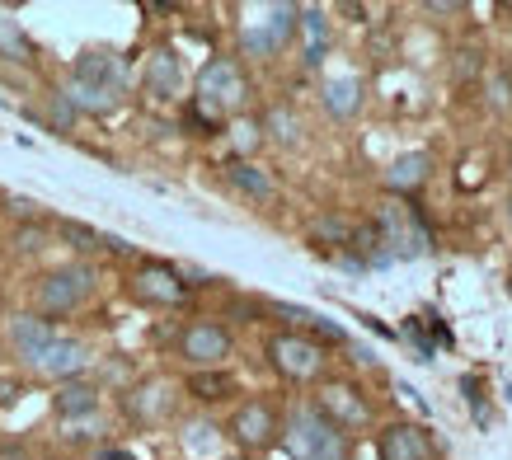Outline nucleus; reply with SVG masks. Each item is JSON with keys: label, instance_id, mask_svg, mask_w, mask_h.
<instances>
[{"label": "nucleus", "instance_id": "nucleus-20", "mask_svg": "<svg viewBox=\"0 0 512 460\" xmlns=\"http://www.w3.org/2000/svg\"><path fill=\"white\" fill-rule=\"evenodd\" d=\"M325 108L334 113V118H357V108H362V80L357 76H339L325 85Z\"/></svg>", "mask_w": 512, "mask_h": 460}, {"label": "nucleus", "instance_id": "nucleus-16", "mask_svg": "<svg viewBox=\"0 0 512 460\" xmlns=\"http://www.w3.org/2000/svg\"><path fill=\"white\" fill-rule=\"evenodd\" d=\"M170 409H174L170 381H146L127 395V414L137 418V423H160V418H170Z\"/></svg>", "mask_w": 512, "mask_h": 460}, {"label": "nucleus", "instance_id": "nucleus-27", "mask_svg": "<svg viewBox=\"0 0 512 460\" xmlns=\"http://www.w3.org/2000/svg\"><path fill=\"white\" fill-rule=\"evenodd\" d=\"M43 240H47V230L38 226V221H29V226H24V230L15 235V245L24 249V254H33V249H43Z\"/></svg>", "mask_w": 512, "mask_h": 460}, {"label": "nucleus", "instance_id": "nucleus-1", "mask_svg": "<svg viewBox=\"0 0 512 460\" xmlns=\"http://www.w3.org/2000/svg\"><path fill=\"white\" fill-rule=\"evenodd\" d=\"M282 446L292 460H348L353 456V437H343L315 404H296L282 418Z\"/></svg>", "mask_w": 512, "mask_h": 460}, {"label": "nucleus", "instance_id": "nucleus-13", "mask_svg": "<svg viewBox=\"0 0 512 460\" xmlns=\"http://www.w3.org/2000/svg\"><path fill=\"white\" fill-rule=\"evenodd\" d=\"M5 338H10V348H15L24 362H33V357L57 338V329H52V320H43V315H15V320L5 324Z\"/></svg>", "mask_w": 512, "mask_h": 460}, {"label": "nucleus", "instance_id": "nucleus-18", "mask_svg": "<svg viewBox=\"0 0 512 460\" xmlns=\"http://www.w3.org/2000/svg\"><path fill=\"white\" fill-rule=\"evenodd\" d=\"M184 390H188L193 399H198V404H226V399H231L235 390H240V385H235L231 371L212 367V371H188Z\"/></svg>", "mask_w": 512, "mask_h": 460}, {"label": "nucleus", "instance_id": "nucleus-15", "mask_svg": "<svg viewBox=\"0 0 512 460\" xmlns=\"http://www.w3.org/2000/svg\"><path fill=\"white\" fill-rule=\"evenodd\" d=\"M71 80L80 85H104V90H127V71L123 57H109V52H85L71 71Z\"/></svg>", "mask_w": 512, "mask_h": 460}, {"label": "nucleus", "instance_id": "nucleus-29", "mask_svg": "<svg viewBox=\"0 0 512 460\" xmlns=\"http://www.w3.org/2000/svg\"><path fill=\"white\" fill-rule=\"evenodd\" d=\"M19 395H24V381L19 376H0V409H10Z\"/></svg>", "mask_w": 512, "mask_h": 460}, {"label": "nucleus", "instance_id": "nucleus-25", "mask_svg": "<svg viewBox=\"0 0 512 460\" xmlns=\"http://www.w3.org/2000/svg\"><path fill=\"white\" fill-rule=\"evenodd\" d=\"M259 127H264V132L278 141V146H296V141H301V123L292 118V108H273V113H268Z\"/></svg>", "mask_w": 512, "mask_h": 460}, {"label": "nucleus", "instance_id": "nucleus-33", "mask_svg": "<svg viewBox=\"0 0 512 460\" xmlns=\"http://www.w3.org/2000/svg\"><path fill=\"white\" fill-rule=\"evenodd\" d=\"M508 226H512V202H508Z\"/></svg>", "mask_w": 512, "mask_h": 460}, {"label": "nucleus", "instance_id": "nucleus-22", "mask_svg": "<svg viewBox=\"0 0 512 460\" xmlns=\"http://www.w3.org/2000/svg\"><path fill=\"white\" fill-rule=\"evenodd\" d=\"M296 29H306V66H320L325 62V47H329V24H325V15L320 10H301V24Z\"/></svg>", "mask_w": 512, "mask_h": 460}, {"label": "nucleus", "instance_id": "nucleus-24", "mask_svg": "<svg viewBox=\"0 0 512 460\" xmlns=\"http://www.w3.org/2000/svg\"><path fill=\"white\" fill-rule=\"evenodd\" d=\"M311 240L315 245H353V221H343V216H320L311 226Z\"/></svg>", "mask_w": 512, "mask_h": 460}, {"label": "nucleus", "instance_id": "nucleus-8", "mask_svg": "<svg viewBox=\"0 0 512 460\" xmlns=\"http://www.w3.org/2000/svg\"><path fill=\"white\" fill-rule=\"evenodd\" d=\"M296 24H301V10H296V5H268L264 24H249V29L240 33V52L254 57V62H268V57H278L282 47L292 43Z\"/></svg>", "mask_w": 512, "mask_h": 460}, {"label": "nucleus", "instance_id": "nucleus-26", "mask_svg": "<svg viewBox=\"0 0 512 460\" xmlns=\"http://www.w3.org/2000/svg\"><path fill=\"white\" fill-rule=\"evenodd\" d=\"M231 132H235V151H240L235 160H245L249 151H259V146H264V127L254 123V118H245V123H235Z\"/></svg>", "mask_w": 512, "mask_h": 460}, {"label": "nucleus", "instance_id": "nucleus-12", "mask_svg": "<svg viewBox=\"0 0 512 460\" xmlns=\"http://www.w3.org/2000/svg\"><path fill=\"white\" fill-rule=\"evenodd\" d=\"M428 169H433V155L428 151H404L386 165L381 184H386V193H395V198H409V193H419V188L428 184Z\"/></svg>", "mask_w": 512, "mask_h": 460}, {"label": "nucleus", "instance_id": "nucleus-31", "mask_svg": "<svg viewBox=\"0 0 512 460\" xmlns=\"http://www.w3.org/2000/svg\"><path fill=\"white\" fill-rule=\"evenodd\" d=\"M221 460H254V456H240V451H235V456H221Z\"/></svg>", "mask_w": 512, "mask_h": 460}, {"label": "nucleus", "instance_id": "nucleus-28", "mask_svg": "<svg viewBox=\"0 0 512 460\" xmlns=\"http://www.w3.org/2000/svg\"><path fill=\"white\" fill-rule=\"evenodd\" d=\"M52 123L62 127V132H66L71 123H76V108L66 104V94H52Z\"/></svg>", "mask_w": 512, "mask_h": 460}, {"label": "nucleus", "instance_id": "nucleus-19", "mask_svg": "<svg viewBox=\"0 0 512 460\" xmlns=\"http://www.w3.org/2000/svg\"><path fill=\"white\" fill-rule=\"evenodd\" d=\"M52 409L62 418H90L99 409V385L90 381H66L57 395H52Z\"/></svg>", "mask_w": 512, "mask_h": 460}, {"label": "nucleus", "instance_id": "nucleus-6", "mask_svg": "<svg viewBox=\"0 0 512 460\" xmlns=\"http://www.w3.org/2000/svg\"><path fill=\"white\" fill-rule=\"evenodd\" d=\"M231 442L240 446V456H254V451H268V446L282 442V418L268 399H245L231 414Z\"/></svg>", "mask_w": 512, "mask_h": 460}, {"label": "nucleus", "instance_id": "nucleus-2", "mask_svg": "<svg viewBox=\"0 0 512 460\" xmlns=\"http://www.w3.org/2000/svg\"><path fill=\"white\" fill-rule=\"evenodd\" d=\"M193 108H198L202 118H212V123H226L235 118L249 99V80L240 71L235 57H212V62L198 71V85H193Z\"/></svg>", "mask_w": 512, "mask_h": 460}, {"label": "nucleus", "instance_id": "nucleus-14", "mask_svg": "<svg viewBox=\"0 0 512 460\" xmlns=\"http://www.w3.org/2000/svg\"><path fill=\"white\" fill-rule=\"evenodd\" d=\"M146 94L151 99H174L179 85H184V71H179V57H174L170 47H156L151 57H146V76H141Z\"/></svg>", "mask_w": 512, "mask_h": 460}, {"label": "nucleus", "instance_id": "nucleus-3", "mask_svg": "<svg viewBox=\"0 0 512 460\" xmlns=\"http://www.w3.org/2000/svg\"><path fill=\"white\" fill-rule=\"evenodd\" d=\"M311 404L343 432V437L367 432L376 423V409H372V399H367V390H362L357 381H348V376H329V381H320V390H315Z\"/></svg>", "mask_w": 512, "mask_h": 460}, {"label": "nucleus", "instance_id": "nucleus-4", "mask_svg": "<svg viewBox=\"0 0 512 460\" xmlns=\"http://www.w3.org/2000/svg\"><path fill=\"white\" fill-rule=\"evenodd\" d=\"M264 357H268V367L278 371L282 381H296V385L320 381V376H325V362H329L325 348H320L311 334H296V329L268 334Z\"/></svg>", "mask_w": 512, "mask_h": 460}, {"label": "nucleus", "instance_id": "nucleus-21", "mask_svg": "<svg viewBox=\"0 0 512 460\" xmlns=\"http://www.w3.org/2000/svg\"><path fill=\"white\" fill-rule=\"evenodd\" d=\"M0 57H5V62H19V66L33 62L29 33L19 29V19H10V15H0Z\"/></svg>", "mask_w": 512, "mask_h": 460}, {"label": "nucleus", "instance_id": "nucleus-11", "mask_svg": "<svg viewBox=\"0 0 512 460\" xmlns=\"http://www.w3.org/2000/svg\"><path fill=\"white\" fill-rule=\"evenodd\" d=\"M29 367L38 371L43 381H57V385L80 381V371L90 367V348H85L80 338H62V334H57V338H52V343L43 348V353L33 357Z\"/></svg>", "mask_w": 512, "mask_h": 460}, {"label": "nucleus", "instance_id": "nucleus-32", "mask_svg": "<svg viewBox=\"0 0 512 460\" xmlns=\"http://www.w3.org/2000/svg\"><path fill=\"white\" fill-rule=\"evenodd\" d=\"M508 287H512V259H508Z\"/></svg>", "mask_w": 512, "mask_h": 460}, {"label": "nucleus", "instance_id": "nucleus-17", "mask_svg": "<svg viewBox=\"0 0 512 460\" xmlns=\"http://www.w3.org/2000/svg\"><path fill=\"white\" fill-rule=\"evenodd\" d=\"M226 179H231L235 193H245L249 202H273L278 198V179L268 174V169H259L254 160H231L226 165Z\"/></svg>", "mask_w": 512, "mask_h": 460}, {"label": "nucleus", "instance_id": "nucleus-30", "mask_svg": "<svg viewBox=\"0 0 512 460\" xmlns=\"http://www.w3.org/2000/svg\"><path fill=\"white\" fill-rule=\"evenodd\" d=\"M94 460H132V451H123V446H104Z\"/></svg>", "mask_w": 512, "mask_h": 460}, {"label": "nucleus", "instance_id": "nucleus-9", "mask_svg": "<svg viewBox=\"0 0 512 460\" xmlns=\"http://www.w3.org/2000/svg\"><path fill=\"white\" fill-rule=\"evenodd\" d=\"M132 296L146 301V306L170 310V306H184L188 301V282L174 263L146 259V263H137V273H132Z\"/></svg>", "mask_w": 512, "mask_h": 460}, {"label": "nucleus", "instance_id": "nucleus-23", "mask_svg": "<svg viewBox=\"0 0 512 460\" xmlns=\"http://www.w3.org/2000/svg\"><path fill=\"white\" fill-rule=\"evenodd\" d=\"M57 235H62L76 254H99V249H104V235L94 226H80V221H57Z\"/></svg>", "mask_w": 512, "mask_h": 460}, {"label": "nucleus", "instance_id": "nucleus-5", "mask_svg": "<svg viewBox=\"0 0 512 460\" xmlns=\"http://www.w3.org/2000/svg\"><path fill=\"white\" fill-rule=\"evenodd\" d=\"M94 282H99V277H94L90 263H62V268L43 273L38 287H33L38 315H71V310H80L94 296Z\"/></svg>", "mask_w": 512, "mask_h": 460}, {"label": "nucleus", "instance_id": "nucleus-10", "mask_svg": "<svg viewBox=\"0 0 512 460\" xmlns=\"http://www.w3.org/2000/svg\"><path fill=\"white\" fill-rule=\"evenodd\" d=\"M376 460H437V442L423 423L395 418L376 432Z\"/></svg>", "mask_w": 512, "mask_h": 460}, {"label": "nucleus", "instance_id": "nucleus-7", "mask_svg": "<svg viewBox=\"0 0 512 460\" xmlns=\"http://www.w3.org/2000/svg\"><path fill=\"white\" fill-rule=\"evenodd\" d=\"M231 353H235V338H231V329L217 320H193L184 334H179V357H184L193 371L221 367Z\"/></svg>", "mask_w": 512, "mask_h": 460}]
</instances>
